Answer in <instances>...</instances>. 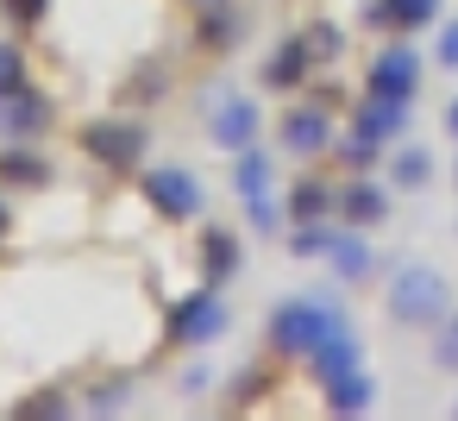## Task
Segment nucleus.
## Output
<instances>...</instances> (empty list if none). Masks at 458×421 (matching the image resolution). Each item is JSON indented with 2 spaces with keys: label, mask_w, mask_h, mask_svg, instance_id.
Masks as SVG:
<instances>
[{
  "label": "nucleus",
  "mask_w": 458,
  "mask_h": 421,
  "mask_svg": "<svg viewBox=\"0 0 458 421\" xmlns=\"http://www.w3.org/2000/svg\"><path fill=\"white\" fill-rule=\"evenodd\" d=\"M383 308H389L395 327H439V321L452 314V283H445V271H433V264H420V258H414V264H395Z\"/></svg>",
  "instance_id": "f257e3e1"
},
{
  "label": "nucleus",
  "mask_w": 458,
  "mask_h": 421,
  "mask_svg": "<svg viewBox=\"0 0 458 421\" xmlns=\"http://www.w3.org/2000/svg\"><path fill=\"white\" fill-rule=\"evenodd\" d=\"M333 327H345V314H339L333 302L301 296V302H283V308H276V321H270V346H276L283 358H308Z\"/></svg>",
  "instance_id": "f03ea898"
},
{
  "label": "nucleus",
  "mask_w": 458,
  "mask_h": 421,
  "mask_svg": "<svg viewBox=\"0 0 458 421\" xmlns=\"http://www.w3.org/2000/svg\"><path fill=\"white\" fill-rule=\"evenodd\" d=\"M145 202L164 214V220H195L208 208V189L182 170V164H151L145 170Z\"/></svg>",
  "instance_id": "7ed1b4c3"
},
{
  "label": "nucleus",
  "mask_w": 458,
  "mask_h": 421,
  "mask_svg": "<svg viewBox=\"0 0 458 421\" xmlns=\"http://www.w3.org/2000/svg\"><path fill=\"white\" fill-rule=\"evenodd\" d=\"M233 189H239V202H245V214H251L258 233H276V227H283L276 195H270V158H264L258 145L239 151V164H233Z\"/></svg>",
  "instance_id": "20e7f679"
},
{
  "label": "nucleus",
  "mask_w": 458,
  "mask_h": 421,
  "mask_svg": "<svg viewBox=\"0 0 458 421\" xmlns=\"http://www.w3.org/2000/svg\"><path fill=\"white\" fill-rule=\"evenodd\" d=\"M82 145H89L101 164L132 170V164L145 158V126H139V120H95V126L82 133Z\"/></svg>",
  "instance_id": "39448f33"
},
{
  "label": "nucleus",
  "mask_w": 458,
  "mask_h": 421,
  "mask_svg": "<svg viewBox=\"0 0 458 421\" xmlns=\"http://www.w3.org/2000/svg\"><path fill=\"white\" fill-rule=\"evenodd\" d=\"M170 333H176L182 346H208V339H220V333H226V308H220V296H214V289H195L189 302H176Z\"/></svg>",
  "instance_id": "423d86ee"
},
{
  "label": "nucleus",
  "mask_w": 458,
  "mask_h": 421,
  "mask_svg": "<svg viewBox=\"0 0 458 421\" xmlns=\"http://www.w3.org/2000/svg\"><path fill=\"white\" fill-rule=\"evenodd\" d=\"M414 89H420V57H414L408 45H389V51H377V64H370V95L414 101Z\"/></svg>",
  "instance_id": "0eeeda50"
},
{
  "label": "nucleus",
  "mask_w": 458,
  "mask_h": 421,
  "mask_svg": "<svg viewBox=\"0 0 458 421\" xmlns=\"http://www.w3.org/2000/svg\"><path fill=\"white\" fill-rule=\"evenodd\" d=\"M51 101L38 95V89H13V95H0V133L7 139H38L45 126H51Z\"/></svg>",
  "instance_id": "6e6552de"
},
{
  "label": "nucleus",
  "mask_w": 458,
  "mask_h": 421,
  "mask_svg": "<svg viewBox=\"0 0 458 421\" xmlns=\"http://www.w3.org/2000/svg\"><path fill=\"white\" fill-rule=\"evenodd\" d=\"M208 133H214L226 151H245V145L258 139V101H245V95H220V101H214Z\"/></svg>",
  "instance_id": "1a4fd4ad"
},
{
  "label": "nucleus",
  "mask_w": 458,
  "mask_h": 421,
  "mask_svg": "<svg viewBox=\"0 0 458 421\" xmlns=\"http://www.w3.org/2000/svg\"><path fill=\"white\" fill-rule=\"evenodd\" d=\"M283 145H289L295 158H320V151L333 145L327 107H289V114H283Z\"/></svg>",
  "instance_id": "9d476101"
},
{
  "label": "nucleus",
  "mask_w": 458,
  "mask_h": 421,
  "mask_svg": "<svg viewBox=\"0 0 458 421\" xmlns=\"http://www.w3.org/2000/svg\"><path fill=\"white\" fill-rule=\"evenodd\" d=\"M308 371L320 377V383H339V377H352L358 371V333L352 327H333L314 352H308Z\"/></svg>",
  "instance_id": "9b49d317"
},
{
  "label": "nucleus",
  "mask_w": 458,
  "mask_h": 421,
  "mask_svg": "<svg viewBox=\"0 0 458 421\" xmlns=\"http://www.w3.org/2000/svg\"><path fill=\"white\" fill-rule=\"evenodd\" d=\"M402 126H408V101H395V95H370V101H358V120H352V133H364V139L389 145Z\"/></svg>",
  "instance_id": "f8f14e48"
},
{
  "label": "nucleus",
  "mask_w": 458,
  "mask_h": 421,
  "mask_svg": "<svg viewBox=\"0 0 458 421\" xmlns=\"http://www.w3.org/2000/svg\"><path fill=\"white\" fill-rule=\"evenodd\" d=\"M327 258H333V271H339V283H364V277L377 271V258H370V245H364L358 233H339Z\"/></svg>",
  "instance_id": "ddd939ff"
},
{
  "label": "nucleus",
  "mask_w": 458,
  "mask_h": 421,
  "mask_svg": "<svg viewBox=\"0 0 458 421\" xmlns=\"http://www.w3.org/2000/svg\"><path fill=\"white\" fill-rule=\"evenodd\" d=\"M339 214H345L352 227H377V220L389 214V202H383V189H377V183H352V189L339 195Z\"/></svg>",
  "instance_id": "4468645a"
},
{
  "label": "nucleus",
  "mask_w": 458,
  "mask_h": 421,
  "mask_svg": "<svg viewBox=\"0 0 458 421\" xmlns=\"http://www.w3.org/2000/svg\"><path fill=\"white\" fill-rule=\"evenodd\" d=\"M333 208H339V195H333L327 183H314V176H301V183L289 189V214H295V220H327Z\"/></svg>",
  "instance_id": "2eb2a0df"
},
{
  "label": "nucleus",
  "mask_w": 458,
  "mask_h": 421,
  "mask_svg": "<svg viewBox=\"0 0 458 421\" xmlns=\"http://www.w3.org/2000/svg\"><path fill=\"white\" fill-rule=\"evenodd\" d=\"M433 13H439V0H383L370 20H377V26H395V32H414V26H427Z\"/></svg>",
  "instance_id": "dca6fc26"
},
{
  "label": "nucleus",
  "mask_w": 458,
  "mask_h": 421,
  "mask_svg": "<svg viewBox=\"0 0 458 421\" xmlns=\"http://www.w3.org/2000/svg\"><path fill=\"white\" fill-rule=\"evenodd\" d=\"M370 396H377V390H370V377H364V371H352V377L327 383V408H333V415H364V408H370Z\"/></svg>",
  "instance_id": "f3484780"
},
{
  "label": "nucleus",
  "mask_w": 458,
  "mask_h": 421,
  "mask_svg": "<svg viewBox=\"0 0 458 421\" xmlns=\"http://www.w3.org/2000/svg\"><path fill=\"white\" fill-rule=\"evenodd\" d=\"M308 57H314V51H308V39H289V45H283V51H276V57L264 64V82H276V89H289V82H301V70H308Z\"/></svg>",
  "instance_id": "a211bd4d"
},
{
  "label": "nucleus",
  "mask_w": 458,
  "mask_h": 421,
  "mask_svg": "<svg viewBox=\"0 0 458 421\" xmlns=\"http://www.w3.org/2000/svg\"><path fill=\"white\" fill-rule=\"evenodd\" d=\"M389 176H395L402 189H427V183H433V158H427L420 145H402L395 164H389Z\"/></svg>",
  "instance_id": "6ab92c4d"
},
{
  "label": "nucleus",
  "mask_w": 458,
  "mask_h": 421,
  "mask_svg": "<svg viewBox=\"0 0 458 421\" xmlns=\"http://www.w3.org/2000/svg\"><path fill=\"white\" fill-rule=\"evenodd\" d=\"M201 252H208V277H214V283H226V277L239 271V239H233V233H220V227H214Z\"/></svg>",
  "instance_id": "aec40b11"
},
{
  "label": "nucleus",
  "mask_w": 458,
  "mask_h": 421,
  "mask_svg": "<svg viewBox=\"0 0 458 421\" xmlns=\"http://www.w3.org/2000/svg\"><path fill=\"white\" fill-rule=\"evenodd\" d=\"M333 239H339V227H327V220H295V258H327Z\"/></svg>",
  "instance_id": "412c9836"
},
{
  "label": "nucleus",
  "mask_w": 458,
  "mask_h": 421,
  "mask_svg": "<svg viewBox=\"0 0 458 421\" xmlns=\"http://www.w3.org/2000/svg\"><path fill=\"white\" fill-rule=\"evenodd\" d=\"M0 176H7V183H45L51 170H45V158H32V151H7V158H0Z\"/></svg>",
  "instance_id": "4be33fe9"
},
{
  "label": "nucleus",
  "mask_w": 458,
  "mask_h": 421,
  "mask_svg": "<svg viewBox=\"0 0 458 421\" xmlns=\"http://www.w3.org/2000/svg\"><path fill=\"white\" fill-rule=\"evenodd\" d=\"M433 365L439 371H458V314L439 321V339H433Z\"/></svg>",
  "instance_id": "5701e85b"
},
{
  "label": "nucleus",
  "mask_w": 458,
  "mask_h": 421,
  "mask_svg": "<svg viewBox=\"0 0 458 421\" xmlns=\"http://www.w3.org/2000/svg\"><path fill=\"white\" fill-rule=\"evenodd\" d=\"M13 89H26V57L13 45H0V95H13Z\"/></svg>",
  "instance_id": "b1692460"
},
{
  "label": "nucleus",
  "mask_w": 458,
  "mask_h": 421,
  "mask_svg": "<svg viewBox=\"0 0 458 421\" xmlns=\"http://www.w3.org/2000/svg\"><path fill=\"white\" fill-rule=\"evenodd\" d=\"M339 158H345L352 170H370V164H377V139H364V133H352V139L339 145Z\"/></svg>",
  "instance_id": "393cba45"
},
{
  "label": "nucleus",
  "mask_w": 458,
  "mask_h": 421,
  "mask_svg": "<svg viewBox=\"0 0 458 421\" xmlns=\"http://www.w3.org/2000/svg\"><path fill=\"white\" fill-rule=\"evenodd\" d=\"M308 51H314V57H339V32H333V26H314V32H308Z\"/></svg>",
  "instance_id": "a878e982"
},
{
  "label": "nucleus",
  "mask_w": 458,
  "mask_h": 421,
  "mask_svg": "<svg viewBox=\"0 0 458 421\" xmlns=\"http://www.w3.org/2000/svg\"><path fill=\"white\" fill-rule=\"evenodd\" d=\"M439 64H445V70H458V20H445V26H439Z\"/></svg>",
  "instance_id": "bb28decb"
},
{
  "label": "nucleus",
  "mask_w": 458,
  "mask_h": 421,
  "mask_svg": "<svg viewBox=\"0 0 458 421\" xmlns=\"http://www.w3.org/2000/svg\"><path fill=\"white\" fill-rule=\"evenodd\" d=\"M7 13H13V20H26V26H32V20H45V0H7Z\"/></svg>",
  "instance_id": "cd10ccee"
},
{
  "label": "nucleus",
  "mask_w": 458,
  "mask_h": 421,
  "mask_svg": "<svg viewBox=\"0 0 458 421\" xmlns=\"http://www.w3.org/2000/svg\"><path fill=\"white\" fill-rule=\"evenodd\" d=\"M89 408H101V415H114V408H126V390H101V396H89Z\"/></svg>",
  "instance_id": "c85d7f7f"
},
{
  "label": "nucleus",
  "mask_w": 458,
  "mask_h": 421,
  "mask_svg": "<svg viewBox=\"0 0 458 421\" xmlns=\"http://www.w3.org/2000/svg\"><path fill=\"white\" fill-rule=\"evenodd\" d=\"M445 133H458V101H452V107H445Z\"/></svg>",
  "instance_id": "c756f323"
},
{
  "label": "nucleus",
  "mask_w": 458,
  "mask_h": 421,
  "mask_svg": "<svg viewBox=\"0 0 458 421\" xmlns=\"http://www.w3.org/2000/svg\"><path fill=\"white\" fill-rule=\"evenodd\" d=\"M195 7H201V13H214V7H226V0H195Z\"/></svg>",
  "instance_id": "7c9ffc66"
},
{
  "label": "nucleus",
  "mask_w": 458,
  "mask_h": 421,
  "mask_svg": "<svg viewBox=\"0 0 458 421\" xmlns=\"http://www.w3.org/2000/svg\"><path fill=\"white\" fill-rule=\"evenodd\" d=\"M0 227H7V208H0Z\"/></svg>",
  "instance_id": "2f4dec72"
}]
</instances>
